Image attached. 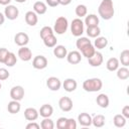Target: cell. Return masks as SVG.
<instances>
[{"label": "cell", "instance_id": "cell-14", "mask_svg": "<svg viewBox=\"0 0 129 129\" xmlns=\"http://www.w3.org/2000/svg\"><path fill=\"white\" fill-rule=\"evenodd\" d=\"M78 121L80 123L81 126H84V127H89L92 125V117L89 113H81L79 116H78Z\"/></svg>", "mask_w": 129, "mask_h": 129}, {"label": "cell", "instance_id": "cell-20", "mask_svg": "<svg viewBox=\"0 0 129 129\" xmlns=\"http://www.w3.org/2000/svg\"><path fill=\"white\" fill-rule=\"evenodd\" d=\"M53 54H54V56H56L59 59L64 58L68 54L67 47L64 45H55L53 48Z\"/></svg>", "mask_w": 129, "mask_h": 129}, {"label": "cell", "instance_id": "cell-11", "mask_svg": "<svg viewBox=\"0 0 129 129\" xmlns=\"http://www.w3.org/2000/svg\"><path fill=\"white\" fill-rule=\"evenodd\" d=\"M14 42L18 46H25L29 42V37L25 32H18L14 36Z\"/></svg>", "mask_w": 129, "mask_h": 129}, {"label": "cell", "instance_id": "cell-38", "mask_svg": "<svg viewBox=\"0 0 129 129\" xmlns=\"http://www.w3.org/2000/svg\"><path fill=\"white\" fill-rule=\"evenodd\" d=\"M67 122H68V118L59 117L56 121V128L57 129H67Z\"/></svg>", "mask_w": 129, "mask_h": 129}, {"label": "cell", "instance_id": "cell-31", "mask_svg": "<svg viewBox=\"0 0 129 129\" xmlns=\"http://www.w3.org/2000/svg\"><path fill=\"white\" fill-rule=\"evenodd\" d=\"M117 78L120 80H127L129 78V70L127 69V67L117 69Z\"/></svg>", "mask_w": 129, "mask_h": 129}, {"label": "cell", "instance_id": "cell-9", "mask_svg": "<svg viewBox=\"0 0 129 129\" xmlns=\"http://www.w3.org/2000/svg\"><path fill=\"white\" fill-rule=\"evenodd\" d=\"M18 56L21 60L28 61L32 58V51L26 45L25 46H20V48L18 49Z\"/></svg>", "mask_w": 129, "mask_h": 129}, {"label": "cell", "instance_id": "cell-12", "mask_svg": "<svg viewBox=\"0 0 129 129\" xmlns=\"http://www.w3.org/2000/svg\"><path fill=\"white\" fill-rule=\"evenodd\" d=\"M66 57H67L68 62H70L71 64H77L82 60V54L78 50H73V51L68 52Z\"/></svg>", "mask_w": 129, "mask_h": 129}, {"label": "cell", "instance_id": "cell-18", "mask_svg": "<svg viewBox=\"0 0 129 129\" xmlns=\"http://www.w3.org/2000/svg\"><path fill=\"white\" fill-rule=\"evenodd\" d=\"M38 116V111L35 108H27L24 110V118L27 121H35Z\"/></svg>", "mask_w": 129, "mask_h": 129}, {"label": "cell", "instance_id": "cell-29", "mask_svg": "<svg viewBox=\"0 0 129 129\" xmlns=\"http://www.w3.org/2000/svg\"><path fill=\"white\" fill-rule=\"evenodd\" d=\"M42 40H43V43L46 47H54L56 45V41H57L54 34H50V35L46 36L45 38H43Z\"/></svg>", "mask_w": 129, "mask_h": 129}, {"label": "cell", "instance_id": "cell-27", "mask_svg": "<svg viewBox=\"0 0 129 129\" xmlns=\"http://www.w3.org/2000/svg\"><path fill=\"white\" fill-rule=\"evenodd\" d=\"M92 124L97 128L103 127L105 125V116L102 114H98L94 116V118H92Z\"/></svg>", "mask_w": 129, "mask_h": 129}, {"label": "cell", "instance_id": "cell-3", "mask_svg": "<svg viewBox=\"0 0 129 129\" xmlns=\"http://www.w3.org/2000/svg\"><path fill=\"white\" fill-rule=\"evenodd\" d=\"M68 27H69L68 19L64 16H59L56 18L52 29H53V32H55L56 34H63L67 32Z\"/></svg>", "mask_w": 129, "mask_h": 129}, {"label": "cell", "instance_id": "cell-19", "mask_svg": "<svg viewBox=\"0 0 129 129\" xmlns=\"http://www.w3.org/2000/svg\"><path fill=\"white\" fill-rule=\"evenodd\" d=\"M84 24L87 25V27H93V26H98L99 24V18L96 14H89L86 16Z\"/></svg>", "mask_w": 129, "mask_h": 129}, {"label": "cell", "instance_id": "cell-5", "mask_svg": "<svg viewBox=\"0 0 129 129\" xmlns=\"http://www.w3.org/2000/svg\"><path fill=\"white\" fill-rule=\"evenodd\" d=\"M19 15V10L14 5H7L4 10V16L9 20H15Z\"/></svg>", "mask_w": 129, "mask_h": 129}, {"label": "cell", "instance_id": "cell-33", "mask_svg": "<svg viewBox=\"0 0 129 129\" xmlns=\"http://www.w3.org/2000/svg\"><path fill=\"white\" fill-rule=\"evenodd\" d=\"M16 61H17L16 55H15L13 52H10V51H9V53H8V55L6 56V59H5V61H4V64L11 68V67H14V66L16 64Z\"/></svg>", "mask_w": 129, "mask_h": 129}, {"label": "cell", "instance_id": "cell-30", "mask_svg": "<svg viewBox=\"0 0 129 129\" xmlns=\"http://www.w3.org/2000/svg\"><path fill=\"white\" fill-rule=\"evenodd\" d=\"M87 34L89 37L92 38H96L98 36H100L101 34V29L99 26H93V27H87Z\"/></svg>", "mask_w": 129, "mask_h": 129}, {"label": "cell", "instance_id": "cell-41", "mask_svg": "<svg viewBox=\"0 0 129 129\" xmlns=\"http://www.w3.org/2000/svg\"><path fill=\"white\" fill-rule=\"evenodd\" d=\"M77 128V122L73 118H68L67 122V129H76Z\"/></svg>", "mask_w": 129, "mask_h": 129}, {"label": "cell", "instance_id": "cell-17", "mask_svg": "<svg viewBox=\"0 0 129 129\" xmlns=\"http://www.w3.org/2000/svg\"><path fill=\"white\" fill-rule=\"evenodd\" d=\"M52 113H53V108L49 104H43L38 111V114L42 118H48L52 115Z\"/></svg>", "mask_w": 129, "mask_h": 129}, {"label": "cell", "instance_id": "cell-7", "mask_svg": "<svg viewBox=\"0 0 129 129\" xmlns=\"http://www.w3.org/2000/svg\"><path fill=\"white\" fill-rule=\"evenodd\" d=\"M10 97L12 100L21 101L24 97V89L21 86H14L10 90Z\"/></svg>", "mask_w": 129, "mask_h": 129}, {"label": "cell", "instance_id": "cell-16", "mask_svg": "<svg viewBox=\"0 0 129 129\" xmlns=\"http://www.w3.org/2000/svg\"><path fill=\"white\" fill-rule=\"evenodd\" d=\"M77 86H78L77 81H76L75 79H71V78L66 79V80L63 81V83H62V87H63L64 91H67V92H69V93L74 92V91L77 89Z\"/></svg>", "mask_w": 129, "mask_h": 129}, {"label": "cell", "instance_id": "cell-44", "mask_svg": "<svg viewBox=\"0 0 129 129\" xmlns=\"http://www.w3.org/2000/svg\"><path fill=\"white\" fill-rule=\"evenodd\" d=\"M45 2L50 7H56L58 5V0H45Z\"/></svg>", "mask_w": 129, "mask_h": 129}, {"label": "cell", "instance_id": "cell-37", "mask_svg": "<svg viewBox=\"0 0 129 129\" xmlns=\"http://www.w3.org/2000/svg\"><path fill=\"white\" fill-rule=\"evenodd\" d=\"M50 34H53V29H52L50 26H43V27L40 29L39 35H40L41 39L45 38L46 36H48V35H50Z\"/></svg>", "mask_w": 129, "mask_h": 129}, {"label": "cell", "instance_id": "cell-21", "mask_svg": "<svg viewBox=\"0 0 129 129\" xmlns=\"http://www.w3.org/2000/svg\"><path fill=\"white\" fill-rule=\"evenodd\" d=\"M47 10V7H46V4L42 1H36L34 4H33V11L38 14V15H42L46 12Z\"/></svg>", "mask_w": 129, "mask_h": 129}, {"label": "cell", "instance_id": "cell-42", "mask_svg": "<svg viewBox=\"0 0 129 129\" xmlns=\"http://www.w3.org/2000/svg\"><path fill=\"white\" fill-rule=\"evenodd\" d=\"M39 128H40V125L35 123L34 121H30V123L26 125V129H39Z\"/></svg>", "mask_w": 129, "mask_h": 129}, {"label": "cell", "instance_id": "cell-24", "mask_svg": "<svg viewBox=\"0 0 129 129\" xmlns=\"http://www.w3.org/2000/svg\"><path fill=\"white\" fill-rule=\"evenodd\" d=\"M96 102L99 105V107L104 108V109L109 106V98H108V96L106 94H100V95H98L97 98H96Z\"/></svg>", "mask_w": 129, "mask_h": 129}, {"label": "cell", "instance_id": "cell-22", "mask_svg": "<svg viewBox=\"0 0 129 129\" xmlns=\"http://www.w3.org/2000/svg\"><path fill=\"white\" fill-rule=\"evenodd\" d=\"M21 109V105L19 103V101H15V100H12L8 103L7 105V110L10 114H16L20 111Z\"/></svg>", "mask_w": 129, "mask_h": 129}, {"label": "cell", "instance_id": "cell-49", "mask_svg": "<svg viewBox=\"0 0 129 129\" xmlns=\"http://www.w3.org/2000/svg\"><path fill=\"white\" fill-rule=\"evenodd\" d=\"M1 88H2V86H1V83H0V90H1Z\"/></svg>", "mask_w": 129, "mask_h": 129}, {"label": "cell", "instance_id": "cell-46", "mask_svg": "<svg viewBox=\"0 0 129 129\" xmlns=\"http://www.w3.org/2000/svg\"><path fill=\"white\" fill-rule=\"evenodd\" d=\"M10 2H11V0H0V4L1 5H4V6L9 5Z\"/></svg>", "mask_w": 129, "mask_h": 129}, {"label": "cell", "instance_id": "cell-36", "mask_svg": "<svg viewBox=\"0 0 129 129\" xmlns=\"http://www.w3.org/2000/svg\"><path fill=\"white\" fill-rule=\"evenodd\" d=\"M40 127L42 129H53L54 127V123L53 121L50 119V117L48 118H43V120L40 123Z\"/></svg>", "mask_w": 129, "mask_h": 129}, {"label": "cell", "instance_id": "cell-10", "mask_svg": "<svg viewBox=\"0 0 129 129\" xmlns=\"http://www.w3.org/2000/svg\"><path fill=\"white\" fill-rule=\"evenodd\" d=\"M46 86L50 91H58L61 87V82L56 77H49L46 80Z\"/></svg>", "mask_w": 129, "mask_h": 129}, {"label": "cell", "instance_id": "cell-13", "mask_svg": "<svg viewBox=\"0 0 129 129\" xmlns=\"http://www.w3.org/2000/svg\"><path fill=\"white\" fill-rule=\"evenodd\" d=\"M88 61L91 67H100L103 63V54L99 51H95L93 56L88 58Z\"/></svg>", "mask_w": 129, "mask_h": 129}, {"label": "cell", "instance_id": "cell-15", "mask_svg": "<svg viewBox=\"0 0 129 129\" xmlns=\"http://www.w3.org/2000/svg\"><path fill=\"white\" fill-rule=\"evenodd\" d=\"M24 19H25V22L30 25V26H34L37 24V21H38V17H37V14L34 12V11H27L25 13V16H24Z\"/></svg>", "mask_w": 129, "mask_h": 129}, {"label": "cell", "instance_id": "cell-32", "mask_svg": "<svg viewBox=\"0 0 129 129\" xmlns=\"http://www.w3.org/2000/svg\"><path fill=\"white\" fill-rule=\"evenodd\" d=\"M90 43H92V42H91V40H90L88 37L81 36V37H79V38L77 39V41H76V46H77V48H78L79 50H81L83 47H85L86 45H88V44H90Z\"/></svg>", "mask_w": 129, "mask_h": 129}, {"label": "cell", "instance_id": "cell-47", "mask_svg": "<svg viewBox=\"0 0 129 129\" xmlns=\"http://www.w3.org/2000/svg\"><path fill=\"white\" fill-rule=\"evenodd\" d=\"M4 21H5V16H4V14H2L0 12V25H2L4 23Z\"/></svg>", "mask_w": 129, "mask_h": 129}, {"label": "cell", "instance_id": "cell-6", "mask_svg": "<svg viewBox=\"0 0 129 129\" xmlns=\"http://www.w3.org/2000/svg\"><path fill=\"white\" fill-rule=\"evenodd\" d=\"M32 67L36 70H43L47 67V58L43 55H36L32 59Z\"/></svg>", "mask_w": 129, "mask_h": 129}, {"label": "cell", "instance_id": "cell-23", "mask_svg": "<svg viewBox=\"0 0 129 129\" xmlns=\"http://www.w3.org/2000/svg\"><path fill=\"white\" fill-rule=\"evenodd\" d=\"M80 51L82 52V55H83V56H85V57H87V58H90V57L93 56V54L95 53L96 48H95V46H94L92 43H90V44L86 45L85 47H83Z\"/></svg>", "mask_w": 129, "mask_h": 129}, {"label": "cell", "instance_id": "cell-34", "mask_svg": "<svg viewBox=\"0 0 129 129\" xmlns=\"http://www.w3.org/2000/svg\"><path fill=\"white\" fill-rule=\"evenodd\" d=\"M76 15L79 17V18H82L84 16L87 15V12H88V9H87V6L84 5V4H79L77 7H76Z\"/></svg>", "mask_w": 129, "mask_h": 129}, {"label": "cell", "instance_id": "cell-4", "mask_svg": "<svg viewBox=\"0 0 129 129\" xmlns=\"http://www.w3.org/2000/svg\"><path fill=\"white\" fill-rule=\"evenodd\" d=\"M84 22L82 21L81 18H75L72 21L71 24V31L72 34L76 37H80L84 33Z\"/></svg>", "mask_w": 129, "mask_h": 129}, {"label": "cell", "instance_id": "cell-35", "mask_svg": "<svg viewBox=\"0 0 129 129\" xmlns=\"http://www.w3.org/2000/svg\"><path fill=\"white\" fill-rule=\"evenodd\" d=\"M120 61L123 67H128L129 66V49H124L120 53Z\"/></svg>", "mask_w": 129, "mask_h": 129}, {"label": "cell", "instance_id": "cell-45", "mask_svg": "<svg viewBox=\"0 0 129 129\" xmlns=\"http://www.w3.org/2000/svg\"><path fill=\"white\" fill-rule=\"evenodd\" d=\"M71 2H72V0H58V4H60V5H63V6H67V5H69Z\"/></svg>", "mask_w": 129, "mask_h": 129}, {"label": "cell", "instance_id": "cell-8", "mask_svg": "<svg viewBox=\"0 0 129 129\" xmlns=\"http://www.w3.org/2000/svg\"><path fill=\"white\" fill-rule=\"evenodd\" d=\"M58 106L61 111L70 112L73 109V101L70 97H61L58 100Z\"/></svg>", "mask_w": 129, "mask_h": 129}, {"label": "cell", "instance_id": "cell-26", "mask_svg": "<svg viewBox=\"0 0 129 129\" xmlns=\"http://www.w3.org/2000/svg\"><path fill=\"white\" fill-rule=\"evenodd\" d=\"M107 44H108V39L104 36H98L94 41V46L97 49H103L107 46Z\"/></svg>", "mask_w": 129, "mask_h": 129}, {"label": "cell", "instance_id": "cell-25", "mask_svg": "<svg viewBox=\"0 0 129 129\" xmlns=\"http://www.w3.org/2000/svg\"><path fill=\"white\" fill-rule=\"evenodd\" d=\"M106 68L110 72H115L119 68V59L116 57H111L106 62Z\"/></svg>", "mask_w": 129, "mask_h": 129}, {"label": "cell", "instance_id": "cell-1", "mask_svg": "<svg viewBox=\"0 0 129 129\" xmlns=\"http://www.w3.org/2000/svg\"><path fill=\"white\" fill-rule=\"evenodd\" d=\"M98 13L104 20H110L115 13L112 0H102L98 7Z\"/></svg>", "mask_w": 129, "mask_h": 129}, {"label": "cell", "instance_id": "cell-43", "mask_svg": "<svg viewBox=\"0 0 129 129\" xmlns=\"http://www.w3.org/2000/svg\"><path fill=\"white\" fill-rule=\"evenodd\" d=\"M126 119H129V106L126 105L122 108V113H121Z\"/></svg>", "mask_w": 129, "mask_h": 129}, {"label": "cell", "instance_id": "cell-48", "mask_svg": "<svg viewBox=\"0 0 129 129\" xmlns=\"http://www.w3.org/2000/svg\"><path fill=\"white\" fill-rule=\"evenodd\" d=\"M15 1H16L17 3H24L26 0H15Z\"/></svg>", "mask_w": 129, "mask_h": 129}, {"label": "cell", "instance_id": "cell-40", "mask_svg": "<svg viewBox=\"0 0 129 129\" xmlns=\"http://www.w3.org/2000/svg\"><path fill=\"white\" fill-rule=\"evenodd\" d=\"M10 74L5 68H0V81H5L9 78Z\"/></svg>", "mask_w": 129, "mask_h": 129}, {"label": "cell", "instance_id": "cell-39", "mask_svg": "<svg viewBox=\"0 0 129 129\" xmlns=\"http://www.w3.org/2000/svg\"><path fill=\"white\" fill-rule=\"evenodd\" d=\"M8 53H9V51H8L7 48H5V47H1L0 48V62L1 63H4V61H5L6 56L8 55Z\"/></svg>", "mask_w": 129, "mask_h": 129}, {"label": "cell", "instance_id": "cell-2", "mask_svg": "<svg viewBox=\"0 0 129 129\" xmlns=\"http://www.w3.org/2000/svg\"><path fill=\"white\" fill-rule=\"evenodd\" d=\"M102 87H103V83L99 78L88 79L83 83V89L86 92H90V93L98 92L102 89Z\"/></svg>", "mask_w": 129, "mask_h": 129}, {"label": "cell", "instance_id": "cell-28", "mask_svg": "<svg viewBox=\"0 0 129 129\" xmlns=\"http://www.w3.org/2000/svg\"><path fill=\"white\" fill-rule=\"evenodd\" d=\"M126 120H127V119H126L122 114H117V115H115L114 118H113V123H114V125H115L116 127L122 128V127L125 126Z\"/></svg>", "mask_w": 129, "mask_h": 129}]
</instances>
